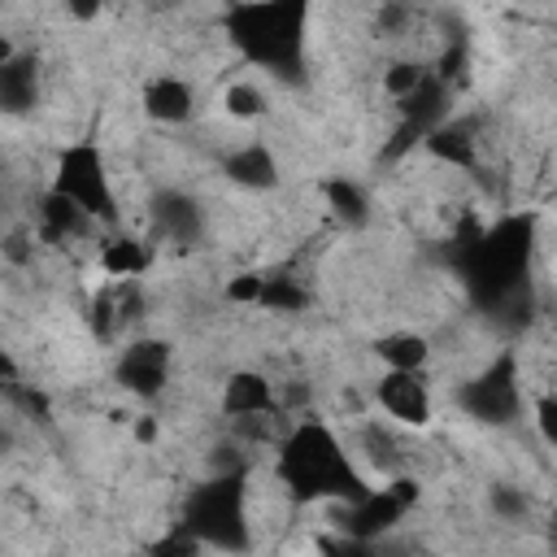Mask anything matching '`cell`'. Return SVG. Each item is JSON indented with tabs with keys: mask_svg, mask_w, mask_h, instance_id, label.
Instances as JSON below:
<instances>
[{
	"mask_svg": "<svg viewBox=\"0 0 557 557\" xmlns=\"http://www.w3.org/2000/svg\"><path fill=\"white\" fill-rule=\"evenodd\" d=\"M274 470L296 505H318V500L335 505V500H357L370 492L361 470L335 440V431L318 418H305L292 431H283Z\"/></svg>",
	"mask_w": 557,
	"mask_h": 557,
	"instance_id": "1",
	"label": "cell"
},
{
	"mask_svg": "<svg viewBox=\"0 0 557 557\" xmlns=\"http://www.w3.org/2000/svg\"><path fill=\"white\" fill-rule=\"evenodd\" d=\"M231 48L283 83H305L309 0H239L222 13Z\"/></svg>",
	"mask_w": 557,
	"mask_h": 557,
	"instance_id": "2",
	"label": "cell"
},
{
	"mask_svg": "<svg viewBox=\"0 0 557 557\" xmlns=\"http://www.w3.org/2000/svg\"><path fill=\"white\" fill-rule=\"evenodd\" d=\"M531 248H535V213H509L487 231L479 226L466 231V239L457 244V270L479 309L492 313L509 292L531 283L527 278Z\"/></svg>",
	"mask_w": 557,
	"mask_h": 557,
	"instance_id": "3",
	"label": "cell"
},
{
	"mask_svg": "<svg viewBox=\"0 0 557 557\" xmlns=\"http://www.w3.org/2000/svg\"><path fill=\"white\" fill-rule=\"evenodd\" d=\"M183 527L205 548H226V553L248 548L244 470H213L205 483H196L183 500Z\"/></svg>",
	"mask_w": 557,
	"mask_h": 557,
	"instance_id": "4",
	"label": "cell"
},
{
	"mask_svg": "<svg viewBox=\"0 0 557 557\" xmlns=\"http://www.w3.org/2000/svg\"><path fill=\"white\" fill-rule=\"evenodd\" d=\"M52 191L70 196L91 222H117V200H113V187H109V165H104V152L91 139L65 144L57 152Z\"/></svg>",
	"mask_w": 557,
	"mask_h": 557,
	"instance_id": "5",
	"label": "cell"
},
{
	"mask_svg": "<svg viewBox=\"0 0 557 557\" xmlns=\"http://www.w3.org/2000/svg\"><path fill=\"white\" fill-rule=\"evenodd\" d=\"M457 405L487 422V426H505L522 413V379H518V352L513 348H500L470 383L457 387Z\"/></svg>",
	"mask_w": 557,
	"mask_h": 557,
	"instance_id": "6",
	"label": "cell"
},
{
	"mask_svg": "<svg viewBox=\"0 0 557 557\" xmlns=\"http://www.w3.org/2000/svg\"><path fill=\"white\" fill-rule=\"evenodd\" d=\"M113 379L135 392L139 400H152L165 392L170 383V344L165 339H135L122 348L117 366H113Z\"/></svg>",
	"mask_w": 557,
	"mask_h": 557,
	"instance_id": "7",
	"label": "cell"
},
{
	"mask_svg": "<svg viewBox=\"0 0 557 557\" xmlns=\"http://www.w3.org/2000/svg\"><path fill=\"white\" fill-rule=\"evenodd\" d=\"M335 509H339V527L348 531V540H361V544L379 540L409 513V505L392 487H370L357 500H335Z\"/></svg>",
	"mask_w": 557,
	"mask_h": 557,
	"instance_id": "8",
	"label": "cell"
},
{
	"mask_svg": "<svg viewBox=\"0 0 557 557\" xmlns=\"http://www.w3.org/2000/svg\"><path fill=\"white\" fill-rule=\"evenodd\" d=\"M374 396L405 426H426L431 422V392H426L422 370H383Z\"/></svg>",
	"mask_w": 557,
	"mask_h": 557,
	"instance_id": "9",
	"label": "cell"
},
{
	"mask_svg": "<svg viewBox=\"0 0 557 557\" xmlns=\"http://www.w3.org/2000/svg\"><path fill=\"white\" fill-rule=\"evenodd\" d=\"M148 209H152V222H157V231H161L165 239H174V244L200 239L205 218H200V205H196L187 191L165 187V191H157V196L148 200Z\"/></svg>",
	"mask_w": 557,
	"mask_h": 557,
	"instance_id": "10",
	"label": "cell"
},
{
	"mask_svg": "<svg viewBox=\"0 0 557 557\" xmlns=\"http://www.w3.org/2000/svg\"><path fill=\"white\" fill-rule=\"evenodd\" d=\"M422 148L435 157V161H444V165H457V170H474V161H479V139H474V122H466V117H457V122H440V126H431L426 135H422Z\"/></svg>",
	"mask_w": 557,
	"mask_h": 557,
	"instance_id": "11",
	"label": "cell"
},
{
	"mask_svg": "<svg viewBox=\"0 0 557 557\" xmlns=\"http://www.w3.org/2000/svg\"><path fill=\"white\" fill-rule=\"evenodd\" d=\"M448 91H453V87H448L435 70H426L422 83L396 100V104H400V122H413V126L426 135L431 126H440V122L448 117Z\"/></svg>",
	"mask_w": 557,
	"mask_h": 557,
	"instance_id": "12",
	"label": "cell"
},
{
	"mask_svg": "<svg viewBox=\"0 0 557 557\" xmlns=\"http://www.w3.org/2000/svg\"><path fill=\"white\" fill-rule=\"evenodd\" d=\"M35 104H39V61L30 52H13L0 65V109L30 113Z\"/></svg>",
	"mask_w": 557,
	"mask_h": 557,
	"instance_id": "13",
	"label": "cell"
},
{
	"mask_svg": "<svg viewBox=\"0 0 557 557\" xmlns=\"http://www.w3.org/2000/svg\"><path fill=\"white\" fill-rule=\"evenodd\" d=\"M222 174L244 187V191H270L278 183V165H274V152L265 144H244L235 148L226 161H222Z\"/></svg>",
	"mask_w": 557,
	"mask_h": 557,
	"instance_id": "14",
	"label": "cell"
},
{
	"mask_svg": "<svg viewBox=\"0 0 557 557\" xmlns=\"http://www.w3.org/2000/svg\"><path fill=\"white\" fill-rule=\"evenodd\" d=\"M191 109H196V96H191V87H187L183 78L161 74V78L144 83V113H148L152 122H170V126H178V122L191 117Z\"/></svg>",
	"mask_w": 557,
	"mask_h": 557,
	"instance_id": "15",
	"label": "cell"
},
{
	"mask_svg": "<svg viewBox=\"0 0 557 557\" xmlns=\"http://www.w3.org/2000/svg\"><path fill=\"white\" fill-rule=\"evenodd\" d=\"M274 409V383L257 370H235L222 387V413L244 418V413H270Z\"/></svg>",
	"mask_w": 557,
	"mask_h": 557,
	"instance_id": "16",
	"label": "cell"
},
{
	"mask_svg": "<svg viewBox=\"0 0 557 557\" xmlns=\"http://www.w3.org/2000/svg\"><path fill=\"white\" fill-rule=\"evenodd\" d=\"M87 226H91V218H87L70 196H61V191H52V187H48V196L39 200V239L61 244V239L83 235Z\"/></svg>",
	"mask_w": 557,
	"mask_h": 557,
	"instance_id": "17",
	"label": "cell"
},
{
	"mask_svg": "<svg viewBox=\"0 0 557 557\" xmlns=\"http://www.w3.org/2000/svg\"><path fill=\"white\" fill-rule=\"evenodd\" d=\"M100 265H104V274H113V278H139V274L152 265V244L131 239V235L109 239V244L100 248Z\"/></svg>",
	"mask_w": 557,
	"mask_h": 557,
	"instance_id": "18",
	"label": "cell"
},
{
	"mask_svg": "<svg viewBox=\"0 0 557 557\" xmlns=\"http://www.w3.org/2000/svg\"><path fill=\"white\" fill-rule=\"evenodd\" d=\"M374 352L387 370H422L426 357H431V344L422 335H409V331H396V335H383L374 339Z\"/></svg>",
	"mask_w": 557,
	"mask_h": 557,
	"instance_id": "19",
	"label": "cell"
},
{
	"mask_svg": "<svg viewBox=\"0 0 557 557\" xmlns=\"http://www.w3.org/2000/svg\"><path fill=\"white\" fill-rule=\"evenodd\" d=\"M322 196H326L331 213H335L344 226H366L370 200H366V191H361L352 178H326V183H322Z\"/></svg>",
	"mask_w": 557,
	"mask_h": 557,
	"instance_id": "20",
	"label": "cell"
},
{
	"mask_svg": "<svg viewBox=\"0 0 557 557\" xmlns=\"http://www.w3.org/2000/svg\"><path fill=\"white\" fill-rule=\"evenodd\" d=\"M261 309L270 313H300L309 305V292L292 278V274H261V296H257Z\"/></svg>",
	"mask_w": 557,
	"mask_h": 557,
	"instance_id": "21",
	"label": "cell"
},
{
	"mask_svg": "<svg viewBox=\"0 0 557 557\" xmlns=\"http://www.w3.org/2000/svg\"><path fill=\"white\" fill-rule=\"evenodd\" d=\"M87 322H91V335L96 339H109L113 331H117V287H100L96 296H91V309H87Z\"/></svg>",
	"mask_w": 557,
	"mask_h": 557,
	"instance_id": "22",
	"label": "cell"
},
{
	"mask_svg": "<svg viewBox=\"0 0 557 557\" xmlns=\"http://www.w3.org/2000/svg\"><path fill=\"white\" fill-rule=\"evenodd\" d=\"M265 109H270V100H265L252 83H231V87H226V113H231V117L252 122V117H261Z\"/></svg>",
	"mask_w": 557,
	"mask_h": 557,
	"instance_id": "23",
	"label": "cell"
},
{
	"mask_svg": "<svg viewBox=\"0 0 557 557\" xmlns=\"http://www.w3.org/2000/svg\"><path fill=\"white\" fill-rule=\"evenodd\" d=\"M426 70H431V65H422V61H392V65L383 70V91H387L392 100H400L405 91H413V87L422 83Z\"/></svg>",
	"mask_w": 557,
	"mask_h": 557,
	"instance_id": "24",
	"label": "cell"
},
{
	"mask_svg": "<svg viewBox=\"0 0 557 557\" xmlns=\"http://www.w3.org/2000/svg\"><path fill=\"white\" fill-rule=\"evenodd\" d=\"M487 505H492V513H496V518H505V522H518V518H527V509H531L527 492H522V487H509V483L492 487Z\"/></svg>",
	"mask_w": 557,
	"mask_h": 557,
	"instance_id": "25",
	"label": "cell"
},
{
	"mask_svg": "<svg viewBox=\"0 0 557 557\" xmlns=\"http://www.w3.org/2000/svg\"><path fill=\"white\" fill-rule=\"evenodd\" d=\"M361 444H366V457H370L374 466H383V470L396 466V457H392L396 444H392V435H387L383 426H366V431H361Z\"/></svg>",
	"mask_w": 557,
	"mask_h": 557,
	"instance_id": "26",
	"label": "cell"
},
{
	"mask_svg": "<svg viewBox=\"0 0 557 557\" xmlns=\"http://www.w3.org/2000/svg\"><path fill=\"white\" fill-rule=\"evenodd\" d=\"M435 74H440V78H444L448 87H453L457 78H466V44H461V39H457V44H448V52L440 57Z\"/></svg>",
	"mask_w": 557,
	"mask_h": 557,
	"instance_id": "27",
	"label": "cell"
},
{
	"mask_svg": "<svg viewBox=\"0 0 557 557\" xmlns=\"http://www.w3.org/2000/svg\"><path fill=\"white\" fill-rule=\"evenodd\" d=\"M418 144H422V131H418L413 122H400L396 135H392V144L383 148V161H396V157H405V152L418 148Z\"/></svg>",
	"mask_w": 557,
	"mask_h": 557,
	"instance_id": "28",
	"label": "cell"
},
{
	"mask_svg": "<svg viewBox=\"0 0 557 557\" xmlns=\"http://www.w3.org/2000/svg\"><path fill=\"white\" fill-rule=\"evenodd\" d=\"M257 296H261V274H235L226 283V300L235 305H257Z\"/></svg>",
	"mask_w": 557,
	"mask_h": 557,
	"instance_id": "29",
	"label": "cell"
},
{
	"mask_svg": "<svg viewBox=\"0 0 557 557\" xmlns=\"http://www.w3.org/2000/svg\"><path fill=\"white\" fill-rule=\"evenodd\" d=\"M535 422H540L544 444H557V400L553 396H540L535 400Z\"/></svg>",
	"mask_w": 557,
	"mask_h": 557,
	"instance_id": "30",
	"label": "cell"
},
{
	"mask_svg": "<svg viewBox=\"0 0 557 557\" xmlns=\"http://www.w3.org/2000/svg\"><path fill=\"white\" fill-rule=\"evenodd\" d=\"M65 4V13L74 17V22H91L100 9H104V0H61Z\"/></svg>",
	"mask_w": 557,
	"mask_h": 557,
	"instance_id": "31",
	"label": "cell"
},
{
	"mask_svg": "<svg viewBox=\"0 0 557 557\" xmlns=\"http://www.w3.org/2000/svg\"><path fill=\"white\" fill-rule=\"evenodd\" d=\"M4 252H9L13 261H26V257H30V239L17 231V235H9V239H4Z\"/></svg>",
	"mask_w": 557,
	"mask_h": 557,
	"instance_id": "32",
	"label": "cell"
},
{
	"mask_svg": "<svg viewBox=\"0 0 557 557\" xmlns=\"http://www.w3.org/2000/svg\"><path fill=\"white\" fill-rule=\"evenodd\" d=\"M0 383H4V387H9V383H17V361H13L4 348H0Z\"/></svg>",
	"mask_w": 557,
	"mask_h": 557,
	"instance_id": "33",
	"label": "cell"
},
{
	"mask_svg": "<svg viewBox=\"0 0 557 557\" xmlns=\"http://www.w3.org/2000/svg\"><path fill=\"white\" fill-rule=\"evenodd\" d=\"M135 440L152 444V440H157V422H152V418H139V422H135Z\"/></svg>",
	"mask_w": 557,
	"mask_h": 557,
	"instance_id": "34",
	"label": "cell"
},
{
	"mask_svg": "<svg viewBox=\"0 0 557 557\" xmlns=\"http://www.w3.org/2000/svg\"><path fill=\"white\" fill-rule=\"evenodd\" d=\"M13 57V44H9V35H0V65Z\"/></svg>",
	"mask_w": 557,
	"mask_h": 557,
	"instance_id": "35",
	"label": "cell"
}]
</instances>
